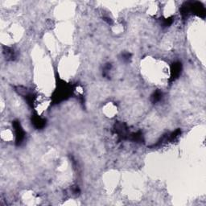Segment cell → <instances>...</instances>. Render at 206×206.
<instances>
[{"label":"cell","mask_w":206,"mask_h":206,"mask_svg":"<svg viewBox=\"0 0 206 206\" xmlns=\"http://www.w3.org/2000/svg\"><path fill=\"white\" fill-rule=\"evenodd\" d=\"M4 54L6 55V57L7 59H14L15 57V51L12 48H6L5 51L3 52Z\"/></svg>","instance_id":"5b68a950"},{"label":"cell","mask_w":206,"mask_h":206,"mask_svg":"<svg viewBox=\"0 0 206 206\" xmlns=\"http://www.w3.org/2000/svg\"><path fill=\"white\" fill-rule=\"evenodd\" d=\"M33 124H34V126H35L36 128H42L44 127V125H45V121L40 117L37 116V117L34 118V119H33Z\"/></svg>","instance_id":"3957f363"},{"label":"cell","mask_w":206,"mask_h":206,"mask_svg":"<svg viewBox=\"0 0 206 206\" xmlns=\"http://www.w3.org/2000/svg\"><path fill=\"white\" fill-rule=\"evenodd\" d=\"M174 65L172 66V69H171V77L174 78H177L179 77V75L181 72V64L179 63H175L173 64Z\"/></svg>","instance_id":"7a4b0ae2"},{"label":"cell","mask_w":206,"mask_h":206,"mask_svg":"<svg viewBox=\"0 0 206 206\" xmlns=\"http://www.w3.org/2000/svg\"><path fill=\"white\" fill-rule=\"evenodd\" d=\"M162 97H163V93L161 91H156V93H154V94L151 97V101L152 102L156 103L160 102V100L162 99Z\"/></svg>","instance_id":"277c9868"},{"label":"cell","mask_w":206,"mask_h":206,"mask_svg":"<svg viewBox=\"0 0 206 206\" xmlns=\"http://www.w3.org/2000/svg\"><path fill=\"white\" fill-rule=\"evenodd\" d=\"M13 127H14V131L15 132L16 142H17V144L20 145L25 138L24 131L23 128L21 127V125H20V123L19 122H14Z\"/></svg>","instance_id":"6da1fadb"},{"label":"cell","mask_w":206,"mask_h":206,"mask_svg":"<svg viewBox=\"0 0 206 206\" xmlns=\"http://www.w3.org/2000/svg\"><path fill=\"white\" fill-rule=\"evenodd\" d=\"M130 57H131V54L130 53H125L122 55V58H123V61H129L130 59Z\"/></svg>","instance_id":"8992f818"}]
</instances>
